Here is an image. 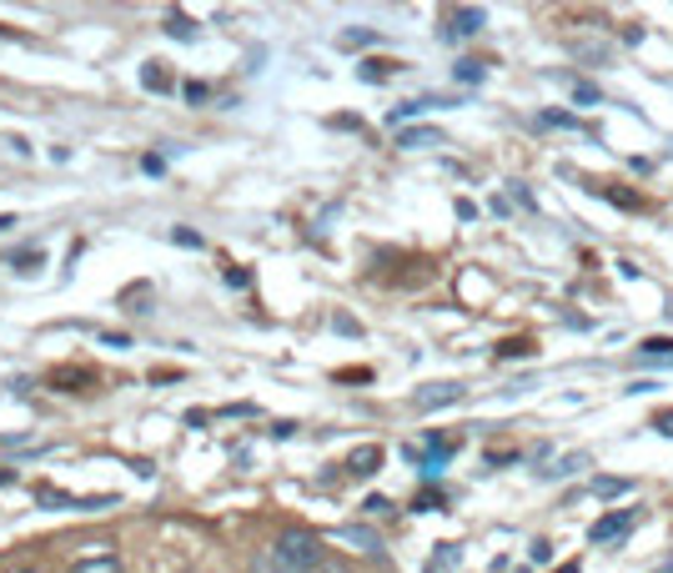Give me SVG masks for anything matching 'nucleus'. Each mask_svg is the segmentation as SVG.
Here are the masks:
<instances>
[{
    "label": "nucleus",
    "mask_w": 673,
    "mask_h": 573,
    "mask_svg": "<svg viewBox=\"0 0 673 573\" xmlns=\"http://www.w3.org/2000/svg\"><path fill=\"white\" fill-rule=\"evenodd\" d=\"M267 569H272V573H317V569H322V544H317L307 528H292V534L277 538Z\"/></svg>",
    "instance_id": "1"
},
{
    "label": "nucleus",
    "mask_w": 673,
    "mask_h": 573,
    "mask_svg": "<svg viewBox=\"0 0 673 573\" xmlns=\"http://www.w3.org/2000/svg\"><path fill=\"white\" fill-rule=\"evenodd\" d=\"M634 513H628V509H619V513H603V519H598L594 523V528H588V544H594V548H603V544H613V538H623V534H628V528H634Z\"/></svg>",
    "instance_id": "2"
},
{
    "label": "nucleus",
    "mask_w": 673,
    "mask_h": 573,
    "mask_svg": "<svg viewBox=\"0 0 673 573\" xmlns=\"http://www.w3.org/2000/svg\"><path fill=\"white\" fill-rule=\"evenodd\" d=\"M423 413H438V407H453V403H463V382H428V388H417V398H413Z\"/></svg>",
    "instance_id": "3"
},
{
    "label": "nucleus",
    "mask_w": 673,
    "mask_h": 573,
    "mask_svg": "<svg viewBox=\"0 0 673 573\" xmlns=\"http://www.w3.org/2000/svg\"><path fill=\"white\" fill-rule=\"evenodd\" d=\"M482 31V11L478 5H463V11L448 15V40H463V36H478Z\"/></svg>",
    "instance_id": "4"
},
{
    "label": "nucleus",
    "mask_w": 673,
    "mask_h": 573,
    "mask_svg": "<svg viewBox=\"0 0 673 573\" xmlns=\"http://www.w3.org/2000/svg\"><path fill=\"white\" fill-rule=\"evenodd\" d=\"M377 468H382V448L377 443H363L347 453V473H357V478H367V473H377Z\"/></svg>",
    "instance_id": "5"
},
{
    "label": "nucleus",
    "mask_w": 673,
    "mask_h": 573,
    "mask_svg": "<svg viewBox=\"0 0 673 573\" xmlns=\"http://www.w3.org/2000/svg\"><path fill=\"white\" fill-rule=\"evenodd\" d=\"M337 544H352L357 553H377V548H382V544H377V534H372V528H363V523H347V528H337Z\"/></svg>",
    "instance_id": "6"
},
{
    "label": "nucleus",
    "mask_w": 673,
    "mask_h": 573,
    "mask_svg": "<svg viewBox=\"0 0 673 573\" xmlns=\"http://www.w3.org/2000/svg\"><path fill=\"white\" fill-rule=\"evenodd\" d=\"M442 142H448V136H442L438 126H413V131H402V136H397L402 151H417V146H442Z\"/></svg>",
    "instance_id": "7"
},
{
    "label": "nucleus",
    "mask_w": 673,
    "mask_h": 573,
    "mask_svg": "<svg viewBox=\"0 0 673 573\" xmlns=\"http://www.w3.org/2000/svg\"><path fill=\"white\" fill-rule=\"evenodd\" d=\"M71 573H121V559H117V553H101V559H81Z\"/></svg>",
    "instance_id": "8"
},
{
    "label": "nucleus",
    "mask_w": 673,
    "mask_h": 573,
    "mask_svg": "<svg viewBox=\"0 0 673 573\" xmlns=\"http://www.w3.org/2000/svg\"><path fill=\"white\" fill-rule=\"evenodd\" d=\"M638 357H644V363H659V357H669V363H673V338H648L644 348H638Z\"/></svg>",
    "instance_id": "9"
},
{
    "label": "nucleus",
    "mask_w": 673,
    "mask_h": 573,
    "mask_svg": "<svg viewBox=\"0 0 673 573\" xmlns=\"http://www.w3.org/2000/svg\"><path fill=\"white\" fill-rule=\"evenodd\" d=\"M392 71H397V61H363V71H357V76H363L367 86H377V81H388Z\"/></svg>",
    "instance_id": "10"
},
{
    "label": "nucleus",
    "mask_w": 673,
    "mask_h": 573,
    "mask_svg": "<svg viewBox=\"0 0 673 573\" xmlns=\"http://www.w3.org/2000/svg\"><path fill=\"white\" fill-rule=\"evenodd\" d=\"M453 76L467 81V86H478V81L488 76V65H482V61H457V65H453Z\"/></svg>",
    "instance_id": "11"
},
{
    "label": "nucleus",
    "mask_w": 673,
    "mask_h": 573,
    "mask_svg": "<svg viewBox=\"0 0 673 573\" xmlns=\"http://www.w3.org/2000/svg\"><path fill=\"white\" fill-rule=\"evenodd\" d=\"M573 101H578V106H598V101H603V92H598L594 81H573Z\"/></svg>",
    "instance_id": "12"
},
{
    "label": "nucleus",
    "mask_w": 673,
    "mask_h": 573,
    "mask_svg": "<svg viewBox=\"0 0 673 573\" xmlns=\"http://www.w3.org/2000/svg\"><path fill=\"white\" fill-rule=\"evenodd\" d=\"M594 493L598 498H619V493H628V478H594Z\"/></svg>",
    "instance_id": "13"
},
{
    "label": "nucleus",
    "mask_w": 673,
    "mask_h": 573,
    "mask_svg": "<svg viewBox=\"0 0 673 573\" xmlns=\"http://www.w3.org/2000/svg\"><path fill=\"white\" fill-rule=\"evenodd\" d=\"M372 31H342V36H337V46H342V51H357V46H372Z\"/></svg>",
    "instance_id": "14"
},
{
    "label": "nucleus",
    "mask_w": 673,
    "mask_h": 573,
    "mask_svg": "<svg viewBox=\"0 0 673 573\" xmlns=\"http://www.w3.org/2000/svg\"><path fill=\"white\" fill-rule=\"evenodd\" d=\"M583 463H588V453H573V458H563L558 468H543V478H568V473L583 468Z\"/></svg>",
    "instance_id": "15"
},
{
    "label": "nucleus",
    "mask_w": 673,
    "mask_h": 573,
    "mask_svg": "<svg viewBox=\"0 0 673 573\" xmlns=\"http://www.w3.org/2000/svg\"><path fill=\"white\" fill-rule=\"evenodd\" d=\"M167 31H171V36H196V26H192V15H186V11H171V21H167Z\"/></svg>",
    "instance_id": "16"
},
{
    "label": "nucleus",
    "mask_w": 673,
    "mask_h": 573,
    "mask_svg": "<svg viewBox=\"0 0 673 573\" xmlns=\"http://www.w3.org/2000/svg\"><path fill=\"white\" fill-rule=\"evenodd\" d=\"M528 342H523V338H513V342H503V348H498V357H528Z\"/></svg>",
    "instance_id": "17"
},
{
    "label": "nucleus",
    "mask_w": 673,
    "mask_h": 573,
    "mask_svg": "<svg viewBox=\"0 0 673 573\" xmlns=\"http://www.w3.org/2000/svg\"><path fill=\"white\" fill-rule=\"evenodd\" d=\"M417 509L428 513V509H442V493L438 488H423V493H417Z\"/></svg>",
    "instance_id": "18"
},
{
    "label": "nucleus",
    "mask_w": 673,
    "mask_h": 573,
    "mask_svg": "<svg viewBox=\"0 0 673 573\" xmlns=\"http://www.w3.org/2000/svg\"><path fill=\"white\" fill-rule=\"evenodd\" d=\"M543 126H578V121H573L568 111H548V117H543Z\"/></svg>",
    "instance_id": "19"
},
{
    "label": "nucleus",
    "mask_w": 673,
    "mask_h": 573,
    "mask_svg": "<svg viewBox=\"0 0 673 573\" xmlns=\"http://www.w3.org/2000/svg\"><path fill=\"white\" fill-rule=\"evenodd\" d=\"M146 86H151V92H161V86H167V76H161L156 65H146Z\"/></svg>",
    "instance_id": "20"
},
{
    "label": "nucleus",
    "mask_w": 673,
    "mask_h": 573,
    "mask_svg": "<svg viewBox=\"0 0 673 573\" xmlns=\"http://www.w3.org/2000/svg\"><path fill=\"white\" fill-rule=\"evenodd\" d=\"M653 428H659L663 438H673V413H659V417H653Z\"/></svg>",
    "instance_id": "21"
},
{
    "label": "nucleus",
    "mask_w": 673,
    "mask_h": 573,
    "mask_svg": "<svg viewBox=\"0 0 673 573\" xmlns=\"http://www.w3.org/2000/svg\"><path fill=\"white\" fill-rule=\"evenodd\" d=\"M176 242H182V247H201V236L186 232V227H176Z\"/></svg>",
    "instance_id": "22"
},
{
    "label": "nucleus",
    "mask_w": 673,
    "mask_h": 573,
    "mask_svg": "<svg viewBox=\"0 0 673 573\" xmlns=\"http://www.w3.org/2000/svg\"><path fill=\"white\" fill-rule=\"evenodd\" d=\"M317 573H347V563H337V559H322V569Z\"/></svg>",
    "instance_id": "23"
},
{
    "label": "nucleus",
    "mask_w": 673,
    "mask_h": 573,
    "mask_svg": "<svg viewBox=\"0 0 673 573\" xmlns=\"http://www.w3.org/2000/svg\"><path fill=\"white\" fill-rule=\"evenodd\" d=\"M558 573H578V563H563V569H558Z\"/></svg>",
    "instance_id": "24"
},
{
    "label": "nucleus",
    "mask_w": 673,
    "mask_h": 573,
    "mask_svg": "<svg viewBox=\"0 0 673 573\" xmlns=\"http://www.w3.org/2000/svg\"><path fill=\"white\" fill-rule=\"evenodd\" d=\"M21 573H46V569H21Z\"/></svg>",
    "instance_id": "25"
}]
</instances>
